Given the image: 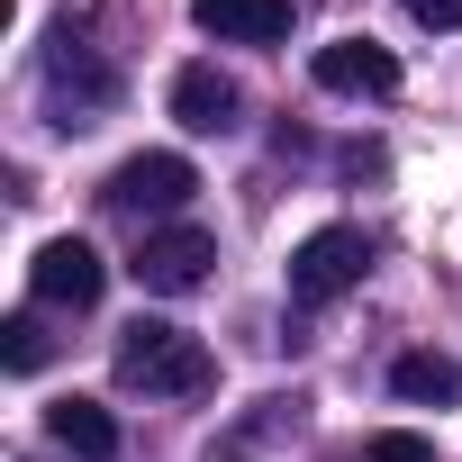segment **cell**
<instances>
[{"instance_id": "1", "label": "cell", "mask_w": 462, "mask_h": 462, "mask_svg": "<svg viewBox=\"0 0 462 462\" xmlns=\"http://www.w3.org/2000/svg\"><path fill=\"white\" fill-rule=\"evenodd\" d=\"M118 381L145 390V399H199V390L217 381V363H208L199 336H181V327H163V318H136V327L118 336Z\"/></svg>"}, {"instance_id": "2", "label": "cell", "mask_w": 462, "mask_h": 462, "mask_svg": "<svg viewBox=\"0 0 462 462\" xmlns=\"http://www.w3.org/2000/svg\"><path fill=\"white\" fill-rule=\"evenodd\" d=\"M363 273H372V236L363 226H318V236H300V254H291V309H327Z\"/></svg>"}, {"instance_id": "3", "label": "cell", "mask_w": 462, "mask_h": 462, "mask_svg": "<svg viewBox=\"0 0 462 462\" xmlns=\"http://www.w3.org/2000/svg\"><path fill=\"white\" fill-rule=\"evenodd\" d=\"M190 190H199L190 154H127V163L100 181V199H109V208H127V217H172Z\"/></svg>"}, {"instance_id": "4", "label": "cell", "mask_w": 462, "mask_h": 462, "mask_svg": "<svg viewBox=\"0 0 462 462\" xmlns=\"http://www.w3.org/2000/svg\"><path fill=\"white\" fill-rule=\"evenodd\" d=\"M208 263H217V236L208 226H154V236L136 245V291H163V300H181V291H199L208 282Z\"/></svg>"}, {"instance_id": "5", "label": "cell", "mask_w": 462, "mask_h": 462, "mask_svg": "<svg viewBox=\"0 0 462 462\" xmlns=\"http://www.w3.org/2000/svg\"><path fill=\"white\" fill-rule=\"evenodd\" d=\"M100 282H109V263H100L82 236H46V245H37V263H28V291H37L46 309H91V300H100Z\"/></svg>"}, {"instance_id": "6", "label": "cell", "mask_w": 462, "mask_h": 462, "mask_svg": "<svg viewBox=\"0 0 462 462\" xmlns=\"http://www.w3.org/2000/svg\"><path fill=\"white\" fill-rule=\"evenodd\" d=\"M318 82L345 91V100H390L399 91V55L381 37H336V46H318Z\"/></svg>"}, {"instance_id": "7", "label": "cell", "mask_w": 462, "mask_h": 462, "mask_svg": "<svg viewBox=\"0 0 462 462\" xmlns=\"http://www.w3.org/2000/svg\"><path fill=\"white\" fill-rule=\"evenodd\" d=\"M172 118H181L190 136H226V127L245 118V91L226 82L217 64H181V73H172Z\"/></svg>"}, {"instance_id": "8", "label": "cell", "mask_w": 462, "mask_h": 462, "mask_svg": "<svg viewBox=\"0 0 462 462\" xmlns=\"http://www.w3.org/2000/svg\"><path fill=\"white\" fill-rule=\"evenodd\" d=\"M190 19L217 46H282L291 37V0H190Z\"/></svg>"}, {"instance_id": "9", "label": "cell", "mask_w": 462, "mask_h": 462, "mask_svg": "<svg viewBox=\"0 0 462 462\" xmlns=\"http://www.w3.org/2000/svg\"><path fill=\"white\" fill-rule=\"evenodd\" d=\"M46 435H55L64 453H82V462H109V453H118V426H109L100 399H55V408H46Z\"/></svg>"}, {"instance_id": "10", "label": "cell", "mask_w": 462, "mask_h": 462, "mask_svg": "<svg viewBox=\"0 0 462 462\" xmlns=\"http://www.w3.org/2000/svg\"><path fill=\"white\" fill-rule=\"evenodd\" d=\"M390 390L444 408V399H462V363H453V354H399V363H390Z\"/></svg>"}, {"instance_id": "11", "label": "cell", "mask_w": 462, "mask_h": 462, "mask_svg": "<svg viewBox=\"0 0 462 462\" xmlns=\"http://www.w3.org/2000/svg\"><path fill=\"white\" fill-rule=\"evenodd\" d=\"M46 354H55V345H46L37 318H10V327H0V363H10V372H46Z\"/></svg>"}, {"instance_id": "12", "label": "cell", "mask_w": 462, "mask_h": 462, "mask_svg": "<svg viewBox=\"0 0 462 462\" xmlns=\"http://www.w3.org/2000/svg\"><path fill=\"white\" fill-rule=\"evenodd\" d=\"M363 462H435V444H426V435H408V426H381V435L363 444Z\"/></svg>"}, {"instance_id": "13", "label": "cell", "mask_w": 462, "mask_h": 462, "mask_svg": "<svg viewBox=\"0 0 462 462\" xmlns=\"http://www.w3.org/2000/svg\"><path fill=\"white\" fill-rule=\"evenodd\" d=\"M417 28H462V0H399Z\"/></svg>"}]
</instances>
